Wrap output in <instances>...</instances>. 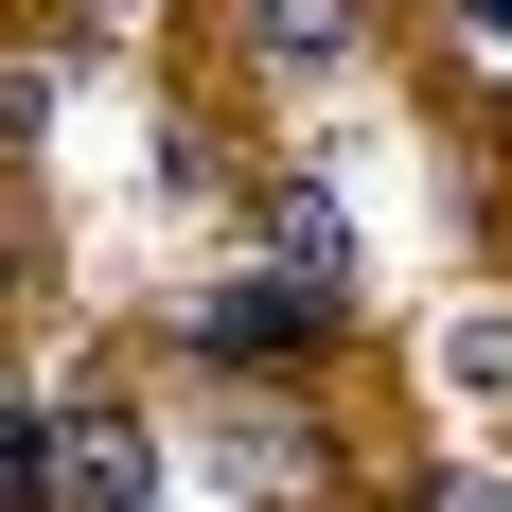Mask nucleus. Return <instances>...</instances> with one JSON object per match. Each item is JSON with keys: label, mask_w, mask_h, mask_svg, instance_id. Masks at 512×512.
<instances>
[{"label": "nucleus", "mask_w": 512, "mask_h": 512, "mask_svg": "<svg viewBox=\"0 0 512 512\" xmlns=\"http://www.w3.org/2000/svg\"><path fill=\"white\" fill-rule=\"evenodd\" d=\"M53 495H71V512H142V495H159L142 407H71V424H53Z\"/></svg>", "instance_id": "f257e3e1"}, {"label": "nucleus", "mask_w": 512, "mask_h": 512, "mask_svg": "<svg viewBox=\"0 0 512 512\" xmlns=\"http://www.w3.org/2000/svg\"><path fill=\"white\" fill-rule=\"evenodd\" d=\"M248 230H265V265H283V283H318V301L354 283V212H336V177H265Z\"/></svg>", "instance_id": "f03ea898"}, {"label": "nucleus", "mask_w": 512, "mask_h": 512, "mask_svg": "<svg viewBox=\"0 0 512 512\" xmlns=\"http://www.w3.org/2000/svg\"><path fill=\"white\" fill-rule=\"evenodd\" d=\"M212 477H230V495H301V477H318L301 407H212Z\"/></svg>", "instance_id": "7ed1b4c3"}, {"label": "nucleus", "mask_w": 512, "mask_h": 512, "mask_svg": "<svg viewBox=\"0 0 512 512\" xmlns=\"http://www.w3.org/2000/svg\"><path fill=\"white\" fill-rule=\"evenodd\" d=\"M248 53L265 71H336L354 53V0H248Z\"/></svg>", "instance_id": "20e7f679"}, {"label": "nucleus", "mask_w": 512, "mask_h": 512, "mask_svg": "<svg viewBox=\"0 0 512 512\" xmlns=\"http://www.w3.org/2000/svg\"><path fill=\"white\" fill-rule=\"evenodd\" d=\"M442 371H460V389H512V318H460V336H442Z\"/></svg>", "instance_id": "39448f33"}, {"label": "nucleus", "mask_w": 512, "mask_h": 512, "mask_svg": "<svg viewBox=\"0 0 512 512\" xmlns=\"http://www.w3.org/2000/svg\"><path fill=\"white\" fill-rule=\"evenodd\" d=\"M477 18H495V36H512V0H477Z\"/></svg>", "instance_id": "423d86ee"}]
</instances>
